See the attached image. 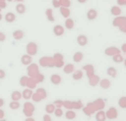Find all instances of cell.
<instances>
[{"mask_svg": "<svg viewBox=\"0 0 126 121\" xmlns=\"http://www.w3.org/2000/svg\"><path fill=\"white\" fill-rule=\"evenodd\" d=\"M76 40H78L79 45H81V46H85L87 44V42H89V40H87V36H86V35H83V34L79 35Z\"/></svg>", "mask_w": 126, "mask_h": 121, "instance_id": "1", "label": "cell"}, {"mask_svg": "<svg viewBox=\"0 0 126 121\" xmlns=\"http://www.w3.org/2000/svg\"><path fill=\"white\" fill-rule=\"evenodd\" d=\"M53 33H54L57 36H61V35L64 34V28H63L62 25H55L54 28H53Z\"/></svg>", "mask_w": 126, "mask_h": 121, "instance_id": "2", "label": "cell"}, {"mask_svg": "<svg viewBox=\"0 0 126 121\" xmlns=\"http://www.w3.org/2000/svg\"><path fill=\"white\" fill-rule=\"evenodd\" d=\"M86 17L89 20H95L97 18V11L95 9H90L86 13Z\"/></svg>", "mask_w": 126, "mask_h": 121, "instance_id": "3", "label": "cell"}, {"mask_svg": "<svg viewBox=\"0 0 126 121\" xmlns=\"http://www.w3.org/2000/svg\"><path fill=\"white\" fill-rule=\"evenodd\" d=\"M50 80H51V83H52V84H54V85H59V84H61L62 78H61V76L58 75V74H53V75L51 76Z\"/></svg>", "mask_w": 126, "mask_h": 121, "instance_id": "4", "label": "cell"}, {"mask_svg": "<svg viewBox=\"0 0 126 121\" xmlns=\"http://www.w3.org/2000/svg\"><path fill=\"white\" fill-rule=\"evenodd\" d=\"M106 116L110 118V119H115L117 117V112H116V109L115 108H110L109 111H107Z\"/></svg>", "mask_w": 126, "mask_h": 121, "instance_id": "5", "label": "cell"}, {"mask_svg": "<svg viewBox=\"0 0 126 121\" xmlns=\"http://www.w3.org/2000/svg\"><path fill=\"white\" fill-rule=\"evenodd\" d=\"M65 118H66L67 120H74L76 118V113L74 112L73 110H67L66 112H65Z\"/></svg>", "mask_w": 126, "mask_h": 121, "instance_id": "6", "label": "cell"}, {"mask_svg": "<svg viewBox=\"0 0 126 121\" xmlns=\"http://www.w3.org/2000/svg\"><path fill=\"white\" fill-rule=\"evenodd\" d=\"M83 60V53L82 52H76L73 55V60L74 63H80Z\"/></svg>", "mask_w": 126, "mask_h": 121, "instance_id": "7", "label": "cell"}, {"mask_svg": "<svg viewBox=\"0 0 126 121\" xmlns=\"http://www.w3.org/2000/svg\"><path fill=\"white\" fill-rule=\"evenodd\" d=\"M106 73H107V75H110L111 77H116V75H117V71H116V68L115 67H112V66H110L109 68H107V71H106Z\"/></svg>", "mask_w": 126, "mask_h": 121, "instance_id": "8", "label": "cell"}, {"mask_svg": "<svg viewBox=\"0 0 126 121\" xmlns=\"http://www.w3.org/2000/svg\"><path fill=\"white\" fill-rule=\"evenodd\" d=\"M4 19H6L7 22H9V23H12V22L16 20V15H15V13H12V12H8L6 14V17H4Z\"/></svg>", "mask_w": 126, "mask_h": 121, "instance_id": "9", "label": "cell"}, {"mask_svg": "<svg viewBox=\"0 0 126 121\" xmlns=\"http://www.w3.org/2000/svg\"><path fill=\"white\" fill-rule=\"evenodd\" d=\"M65 28L67 29V30H72V29L74 28V21L72 19H70V18H66V20H65Z\"/></svg>", "mask_w": 126, "mask_h": 121, "instance_id": "10", "label": "cell"}, {"mask_svg": "<svg viewBox=\"0 0 126 121\" xmlns=\"http://www.w3.org/2000/svg\"><path fill=\"white\" fill-rule=\"evenodd\" d=\"M12 35H13V37H15V40H21L22 37H23L24 33H23V31H21V30H17L13 32Z\"/></svg>", "mask_w": 126, "mask_h": 121, "instance_id": "11", "label": "cell"}, {"mask_svg": "<svg viewBox=\"0 0 126 121\" xmlns=\"http://www.w3.org/2000/svg\"><path fill=\"white\" fill-rule=\"evenodd\" d=\"M73 79L74 80H80L83 78V72L81 71H76V72H73Z\"/></svg>", "mask_w": 126, "mask_h": 121, "instance_id": "12", "label": "cell"}, {"mask_svg": "<svg viewBox=\"0 0 126 121\" xmlns=\"http://www.w3.org/2000/svg\"><path fill=\"white\" fill-rule=\"evenodd\" d=\"M100 86L102 87L103 89H107V88H110V86H111V83H110L109 79H102L100 82Z\"/></svg>", "mask_w": 126, "mask_h": 121, "instance_id": "13", "label": "cell"}, {"mask_svg": "<svg viewBox=\"0 0 126 121\" xmlns=\"http://www.w3.org/2000/svg\"><path fill=\"white\" fill-rule=\"evenodd\" d=\"M63 71H64V73H66V74L73 73V72H74V66H73V64H66V65H65V67L63 68Z\"/></svg>", "mask_w": 126, "mask_h": 121, "instance_id": "14", "label": "cell"}, {"mask_svg": "<svg viewBox=\"0 0 126 121\" xmlns=\"http://www.w3.org/2000/svg\"><path fill=\"white\" fill-rule=\"evenodd\" d=\"M16 10L18 11V13H20V14H22V13L26 12V6L22 3H19L16 6Z\"/></svg>", "mask_w": 126, "mask_h": 121, "instance_id": "15", "label": "cell"}, {"mask_svg": "<svg viewBox=\"0 0 126 121\" xmlns=\"http://www.w3.org/2000/svg\"><path fill=\"white\" fill-rule=\"evenodd\" d=\"M31 60H32V57L30 56V55H23V56L21 57V62L22 64H30Z\"/></svg>", "mask_w": 126, "mask_h": 121, "instance_id": "16", "label": "cell"}, {"mask_svg": "<svg viewBox=\"0 0 126 121\" xmlns=\"http://www.w3.org/2000/svg\"><path fill=\"white\" fill-rule=\"evenodd\" d=\"M111 13L113 15H120L121 13H122V10H121V8H118V7H112L111 9Z\"/></svg>", "mask_w": 126, "mask_h": 121, "instance_id": "17", "label": "cell"}, {"mask_svg": "<svg viewBox=\"0 0 126 121\" xmlns=\"http://www.w3.org/2000/svg\"><path fill=\"white\" fill-rule=\"evenodd\" d=\"M21 97H22V95L19 93V91H13V93H12V96H11L12 100H16V101H19Z\"/></svg>", "mask_w": 126, "mask_h": 121, "instance_id": "18", "label": "cell"}, {"mask_svg": "<svg viewBox=\"0 0 126 121\" xmlns=\"http://www.w3.org/2000/svg\"><path fill=\"white\" fill-rule=\"evenodd\" d=\"M113 60L115 63H122V62H124V57H123L122 55H120V54H115L113 56Z\"/></svg>", "mask_w": 126, "mask_h": 121, "instance_id": "19", "label": "cell"}, {"mask_svg": "<svg viewBox=\"0 0 126 121\" xmlns=\"http://www.w3.org/2000/svg\"><path fill=\"white\" fill-rule=\"evenodd\" d=\"M106 118H105V113L103 111H100V112L96 113V120L97 121H104Z\"/></svg>", "mask_w": 126, "mask_h": 121, "instance_id": "20", "label": "cell"}, {"mask_svg": "<svg viewBox=\"0 0 126 121\" xmlns=\"http://www.w3.org/2000/svg\"><path fill=\"white\" fill-rule=\"evenodd\" d=\"M9 107H10L11 109H13V110H16V109H18L20 107V104H19V101L12 100V101L10 102V105H9Z\"/></svg>", "mask_w": 126, "mask_h": 121, "instance_id": "21", "label": "cell"}, {"mask_svg": "<svg viewBox=\"0 0 126 121\" xmlns=\"http://www.w3.org/2000/svg\"><path fill=\"white\" fill-rule=\"evenodd\" d=\"M54 110H55L54 105H48V106L46 107V111H47V113H52V112H54Z\"/></svg>", "mask_w": 126, "mask_h": 121, "instance_id": "22", "label": "cell"}, {"mask_svg": "<svg viewBox=\"0 0 126 121\" xmlns=\"http://www.w3.org/2000/svg\"><path fill=\"white\" fill-rule=\"evenodd\" d=\"M61 12H62V15L64 18H69L70 15V11L67 9H64V8H61Z\"/></svg>", "mask_w": 126, "mask_h": 121, "instance_id": "23", "label": "cell"}, {"mask_svg": "<svg viewBox=\"0 0 126 121\" xmlns=\"http://www.w3.org/2000/svg\"><path fill=\"white\" fill-rule=\"evenodd\" d=\"M54 115L57 116L58 118H60V117H62V116H63V111L60 108H58V109H55V110H54Z\"/></svg>", "mask_w": 126, "mask_h": 121, "instance_id": "24", "label": "cell"}, {"mask_svg": "<svg viewBox=\"0 0 126 121\" xmlns=\"http://www.w3.org/2000/svg\"><path fill=\"white\" fill-rule=\"evenodd\" d=\"M31 95H32V94H31V90H24L23 91V97L24 98H27V99H28V98H30L31 97Z\"/></svg>", "mask_w": 126, "mask_h": 121, "instance_id": "25", "label": "cell"}, {"mask_svg": "<svg viewBox=\"0 0 126 121\" xmlns=\"http://www.w3.org/2000/svg\"><path fill=\"white\" fill-rule=\"evenodd\" d=\"M51 12H52V11H51V9H48V10H47V15H48L49 17V20H50V21H53V17H51Z\"/></svg>", "mask_w": 126, "mask_h": 121, "instance_id": "26", "label": "cell"}, {"mask_svg": "<svg viewBox=\"0 0 126 121\" xmlns=\"http://www.w3.org/2000/svg\"><path fill=\"white\" fill-rule=\"evenodd\" d=\"M4 40H6V34H4V33H2V32H0V41L3 42Z\"/></svg>", "mask_w": 126, "mask_h": 121, "instance_id": "27", "label": "cell"}, {"mask_svg": "<svg viewBox=\"0 0 126 121\" xmlns=\"http://www.w3.org/2000/svg\"><path fill=\"white\" fill-rule=\"evenodd\" d=\"M43 120H44V121H51L50 116H49V115H46V116L43 117Z\"/></svg>", "mask_w": 126, "mask_h": 121, "instance_id": "28", "label": "cell"}, {"mask_svg": "<svg viewBox=\"0 0 126 121\" xmlns=\"http://www.w3.org/2000/svg\"><path fill=\"white\" fill-rule=\"evenodd\" d=\"M2 78H4V72L0 69V79H2Z\"/></svg>", "mask_w": 126, "mask_h": 121, "instance_id": "29", "label": "cell"}, {"mask_svg": "<svg viewBox=\"0 0 126 121\" xmlns=\"http://www.w3.org/2000/svg\"><path fill=\"white\" fill-rule=\"evenodd\" d=\"M53 6H54L55 8H59L60 4H59V2H58V1H53Z\"/></svg>", "mask_w": 126, "mask_h": 121, "instance_id": "30", "label": "cell"}, {"mask_svg": "<svg viewBox=\"0 0 126 121\" xmlns=\"http://www.w3.org/2000/svg\"><path fill=\"white\" fill-rule=\"evenodd\" d=\"M87 0H78V2H80V3H84V2H86Z\"/></svg>", "mask_w": 126, "mask_h": 121, "instance_id": "31", "label": "cell"}, {"mask_svg": "<svg viewBox=\"0 0 126 121\" xmlns=\"http://www.w3.org/2000/svg\"><path fill=\"white\" fill-rule=\"evenodd\" d=\"M123 51H124V52L126 53V44H124V45H123Z\"/></svg>", "mask_w": 126, "mask_h": 121, "instance_id": "32", "label": "cell"}, {"mask_svg": "<svg viewBox=\"0 0 126 121\" xmlns=\"http://www.w3.org/2000/svg\"><path fill=\"white\" fill-rule=\"evenodd\" d=\"M27 121H33L32 118H29V119H27Z\"/></svg>", "mask_w": 126, "mask_h": 121, "instance_id": "33", "label": "cell"}, {"mask_svg": "<svg viewBox=\"0 0 126 121\" xmlns=\"http://www.w3.org/2000/svg\"><path fill=\"white\" fill-rule=\"evenodd\" d=\"M124 64H125V67H126V60H124Z\"/></svg>", "mask_w": 126, "mask_h": 121, "instance_id": "34", "label": "cell"}, {"mask_svg": "<svg viewBox=\"0 0 126 121\" xmlns=\"http://www.w3.org/2000/svg\"><path fill=\"white\" fill-rule=\"evenodd\" d=\"M1 18H2V17H1V14H0V20H1Z\"/></svg>", "mask_w": 126, "mask_h": 121, "instance_id": "35", "label": "cell"}, {"mask_svg": "<svg viewBox=\"0 0 126 121\" xmlns=\"http://www.w3.org/2000/svg\"><path fill=\"white\" fill-rule=\"evenodd\" d=\"M20 1H21V0H20Z\"/></svg>", "mask_w": 126, "mask_h": 121, "instance_id": "36", "label": "cell"}]
</instances>
